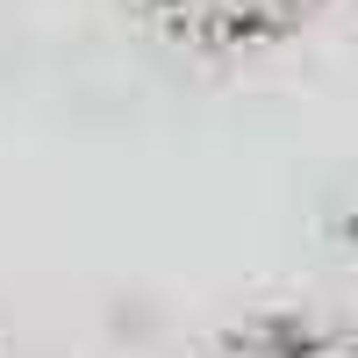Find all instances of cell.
I'll return each instance as SVG.
<instances>
[{"label":"cell","mask_w":358,"mask_h":358,"mask_svg":"<svg viewBox=\"0 0 358 358\" xmlns=\"http://www.w3.org/2000/svg\"><path fill=\"white\" fill-rule=\"evenodd\" d=\"M344 244H351V265H358V194H351V208H344Z\"/></svg>","instance_id":"3"},{"label":"cell","mask_w":358,"mask_h":358,"mask_svg":"<svg viewBox=\"0 0 358 358\" xmlns=\"http://www.w3.org/2000/svg\"><path fill=\"white\" fill-rule=\"evenodd\" d=\"M337 0H136V15L158 29L165 43L194 57H258L294 43L301 29H315Z\"/></svg>","instance_id":"1"},{"label":"cell","mask_w":358,"mask_h":358,"mask_svg":"<svg viewBox=\"0 0 358 358\" xmlns=\"http://www.w3.org/2000/svg\"><path fill=\"white\" fill-rule=\"evenodd\" d=\"M201 358H358V344L344 330H330V322H315V315L258 308V315H236Z\"/></svg>","instance_id":"2"}]
</instances>
